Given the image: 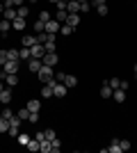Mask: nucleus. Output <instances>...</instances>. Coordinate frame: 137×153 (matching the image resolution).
I'll list each match as a JSON object with an SVG mask.
<instances>
[{"label":"nucleus","mask_w":137,"mask_h":153,"mask_svg":"<svg viewBox=\"0 0 137 153\" xmlns=\"http://www.w3.org/2000/svg\"><path fill=\"white\" fill-rule=\"evenodd\" d=\"M53 78H55V73H53V66H46V64H41V69H39V80L41 82H50Z\"/></svg>","instance_id":"obj_1"},{"label":"nucleus","mask_w":137,"mask_h":153,"mask_svg":"<svg viewBox=\"0 0 137 153\" xmlns=\"http://www.w3.org/2000/svg\"><path fill=\"white\" fill-rule=\"evenodd\" d=\"M2 71L5 73H19V59H7L2 64Z\"/></svg>","instance_id":"obj_2"},{"label":"nucleus","mask_w":137,"mask_h":153,"mask_svg":"<svg viewBox=\"0 0 137 153\" xmlns=\"http://www.w3.org/2000/svg\"><path fill=\"white\" fill-rule=\"evenodd\" d=\"M66 91H69V87H66L64 82H57L55 87H53V96H57V98H64Z\"/></svg>","instance_id":"obj_3"},{"label":"nucleus","mask_w":137,"mask_h":153,"mask_svg":"<svg viewBox=\"0 0 137 153\" xmlns=\"http://www.w3.org/2000/svg\"><path fill=\"white\" fill-rule=\"evenodd\" d=\"M105 153H124V149H121V140H112L110 146H105L103 149Z\"/></svg>","instance_id":"obj_4"},{"label":"nucleus","mask_w":137,"mask_h":153,"mask_svg":"<svg viewBox=\"0 0 137 153\" xmlns=\"http://www.w3.org/2000/svg\"><path fill=\"white\" fill-rule=\"evenodd\" d=\"M41 59H37V57H30L27 59V69H30V73H39V69H41Z\"/></svg>","instance_id":"obj_5"},{"label":"nucleus","mask_w":137,"mask_h":153,"mask_svg":"<svg viewBox=\"0 0 137 153\" xmlns=\"http://www.w3.org/2000/svg\"><path fill=\"white\" fill-rule=\"evenodd\" d=\"M41 62H44L46 66H55V64L59 62V57H57V55H55V53H46L44 57H41Z\"/></svg>","instance_id":"obj_6"},{"label":"nucleus","mask_w":137,"mask_h":153,"mask_svg":"<svg viewBox=\"0 0 137 153\" xmlns=\"http://www.w3.org/2000/svg\"><path fill=\"white\" fill-rule=\"evenodd\" d=\"M59 25H62V23H57L55 19H50L48 23H46V30H44V32H48V34H57V32H59Z\"/></svg>","instance_id":"obj_7"},{"label":"nucleus","mask_w":137,"mask_h":153,"mask_svg":"<svg viewBox=\"0 0 137 153\" xmlns=\"http://www.w3.org/2000/svg\"><path fill=\"white\" fill-rule=\"evenodd\" d=\"M44 55H46V48H44V44H34V46H32V57L41 59Z\"/></svg>","instance_id":"obj_8"},{"label":"nucleus","mask_w":137,"mask_h":153,"mask_svg":"<svg viewBox=\"0 0 137 153\" xmlns=\"http://www.w3.org/2000/svg\"><path fill=\"white\" fill-rule=\"evenodd\" d=\"M25 108L30 110V112H39V110H41V101H39V98H30Z\"/></svg>","instance_id":"obj_9"},{"label":"nucleus","mask_w":137,"mask_h":153,"mask_svg":"<svg viewBox=\"0 0 137 153\" xmlns=\"http://www.w3.org/2000/svg\"><path fill=\"white\" fill-rule=\"evenodd\" d=\"M2 16H5L7 21H14L16 16H19V12H16V7H5V12H2Z\"/></svg>","instance_id":"obj_10"},{"label":"nucleus","mask_w":137,"mask_h":153,"mask_svg":"<svg viewBox=\"0 0 137 153\" xmlns=\"http://www.w3.org/2000/svg\"><path fill=\"white\" fill-rule=\"evenodd\" d=\"M66 12H69V14H80V2H78V0H69Z\"/></svg>","instance_id":"obj_11"},{"label":"nucleus","mask_w":137,"mask_h":153,"mask_svg":"<svg viewBox=\"0 0 137 153\" xmlns=\"http://www.w3.org/2000/svg\"><path fill=\"white\" fill-rule=\"evenodd\" d=\"M44 48H46V53H55V51H57V46H55V34L48 37V41L44 44Z\"/></svg>","instance_id":"obj_12"},{"label":"nucleus","mask_w":137,"mask_h":153,"mask_svg":"<svg viewBox=\"0 0 137 153\" xmlns=\"http://www.w3.org/2000/svg\"><path fill=\"white\" fill-rule=\"evenodd\" d=\"M64 85L69 87V89H73V87L78 85V78L73 76V73H66V76H64Z\"/></svg>","instance_id":"obj_13"},{"label":"nucleus","mask_w":137,"mask_h":153,"mask_svg":"<svg viewBox=\"0 0 137 153\" xmlns=\"http://www.w3.org/2000/svg\"><path fill=\"white\" fill-rule=\"evenodd\" d=\"M9 101H12V89H7V87H5V89L0 91V103H2V105H7Z\"/></svg>","instance_id":"obj_14"},{"label":"nucleus","mask_w":137,"mask_h":153,"mask_svg":"<svg viewBox=\"0 0 137 153\" xmlns=\"http://www.w3.org/2000/svg\"><path fill=\"white\" fill-rule=\"evenodd\" d=\"M12 27H14V30H19V32H23V30H25V19H19V16H16V19L12 21Z\"/></svg>","instance_id":"obj_15"},{"label":"nucleus","mask_w":137,"mask_h":153,"mask_svg":"<svg viewBox=\"0 0 137 153\" xmlns=\"http://www.w3.org/2000/svg\"><path fill=\"white\" fill-rule=\"evenodd\" d=\"M5 82L9 85V87H16V85H19V76H16V73H7V76H5Z\"/></svg>","instance_id":"obj_16"},{"label":"nucleus","mask_w":137,"mask_h":153,"mask_svg":"<svg viewBox=\"0 0 137 153\" xmlns=\"http://www.w3.org/2000/svg\"><path fill=\"white\" fill-rule=\"evenodd\" d=\"M112 98H114L117 103H124L126 101V91L124 89H114V91H112Z\"/></svg>","instance_id":"obj_17"},{"label":"nucleus","mask_w":137,"mask_h":153,"mask_svg":"<svg viewBox=\"0 0 137 153\" xmlns=\"http://www.w3.org/2000/svg\"><path fill=\"white\" fill-rule=\"evenodd\" d=\"M66 23H69V25H73V27H78V23H80V14H69V16H66Z\"/></svg>","instance_id":"obj_18"},{"label":"nucleus","mask_w":137,"mask_h":153,"mask_svg":"<svg viewBox=\"0 0 137 153\" xmlns=\"http://www.w3.org/2000/svg\"><path fill=\"white\" fill-rule=\"evenodd\" d=\"M19 57H21V59H30V57H32V48H27V46H23V48L19 51Z\"/></svg>","instance_id":"obj_19"},{"label":"nucleus","mask_w":137,"mask_h":153,"mask_svg":"<svg viewBox=\"0 0 137 153\" xmlns=\"http://www.w3.org/2000/svg\"><path fill=\"white\" fill-rule=\"evenodd\" d=\"M73 30H76V27H73V25H69V23H62V25H59V32H62L64 37H69V34H73Z\"/></svg>","instance_id":"obj_20"},{"label":"nucleus","mask_w":137,"mask_h":153,"mask_svg":"<svg viewBox=\"0 0 137 153\" xmlns=\"http://www.w3.org/2000/svg\"><path fill=\"white\" fill-rule=\"evenodd\" d=\"M112 91H114V89H112V87H110L107 82H105L103 87H101V96H103V98H112Z\"/></svg>","instance_id":"obj_21"},{"label":"nucleus","mask_w":137,"mask_h":153,"mask_svg":"<svg viewBox=\"0 0 137 153\" xmlns=\"http://www.w3.org/2000/svg\"><path fill=\"white\" fill-rule=\"evenodd\" d=\"M9 27H12V21L0 19V32H2V34H7V32H9Z\"/></svg>","instance_id":"obj_22"},{"label":"nucleus","mask_w":137,"mask_h":153,"mask_svg":"<svg viewBox=\"0 0 137 153\" xmlns=\"http://www.w3.org/2000/svg\"><path fill=\"white\" fill-rule=\"evenodd\" d=\"M34 44H37V37H32V34H27V37H23V46H27V48H32Z\"/></svg>","instance_id":"obj_23"},{"label":"nucleus","mask_w":137,"mask_h":153,"mask_svg":"<svg viewBox=\"0 0 137 153\" xmlns=\"http://www.w3.org/2000/svg\"><path fill=\"white\" fill-rule=\"evenodd\" d=\"M16 140H19V144H23V146H27V142L32 140V137H30V135H27V133H19V137H16Z\"/></svg>","instance_id":"obj_24"},{"label":"nucleus","mask_w":137,"mask_h":153,"mask_svg":"<svg viewBox=\"0 0 137 153\" xmlns=\"http://www.w3.org/2000/svg\"><path fill=\"white\" fill-rule=\"evenodd\" d=\"M16 117H19L21 121H27V117H30V110H27V108H23V110H19V112H16Z\"/></svg>","instance_id":"obj_25"},{"label":"nucleus","mask_w":137,"mask_h":153,"mask_svg":"<svg viewBox=\"0 0 137 153\" xmlns=\"http://www.w3.org/2000/svg\"><path fill=\"white\" fill-rule=\"evenodd\" d=\"M53 96V87L50 85H44V89H41V98H50Z\"/></svg>","instance_id":"obj_26"},{"label":"nucleus","mask_w":137,"mask_h":153,"mask_svg":"<svg viewBox=\"0 0 137 153\" xmlns=\"http://www.w3.org/2000/svg\"><path fill=\"white\" fill-rule=\"evenodd\" d=\"M66 16H69V12H59V9H57V14H55V21H57V23H66Z\"/></svg>","instance_id":"obj_27"},{"label":"nucleus","mask_w":137,"mask_h":153,"mask_svg":"<svg viewBox=\"0 0 137 153\" xmlns=\"http://www.w3.org/2000/svg\"><path fill=\"white\" fill-rule=\"evenodd\" d=\"M16 12H19V19H25L27 14H30V9H27L25 5H21V7H16Z\"/></svg>","instance_id":"obj_28"},{"label":"nucleus","mask_w":137,"mask_h":153,"mask_svg":"<svg viewBox=\"0 0 137 153\" xmlns=\"http://www.w3.org/2000/svg\"><path fill=\"white\" fill-rule=\"evenodd\" d=\"M50 149H53V153H57L59 149H62V142H59L57 137H55V140H50Z\"/></svg>","instance_id":"obj_29"},{"label":"nucleus","mask_w":137,"mask_h":153,"mask_svg":"<svg viewBox=\"0 0 137 153\" xmlns=\"http://www.w3.org/2000/svg\"><path fill=\"white\" fill-rule=\"evenodd\" d=\"M21 123H23V121H21V119H19L16 114H14L12 119H9V128H21Z\"/></svg>","instance_id":"obj_30"},{"label":"nucleus","mask_w":137,"mask_h":153,"mask_svg":"<svg viewBox=\"0 0 137 153\" xmlns=\"http://www.w3.org/2000/svg\"><path fill=\"white\" fill-rule=\"evenodd\" d=\"M9 130V119H2L0 117V133H7Z\"/></svg>","instance_id":"obj_31"},{"label":"nucleus","mask_w":137,"mask_h":153,"mask_svg":"<svg viewBox=\"0 0 137 153\" xmlns=\"http://www.w3.org/2000/svg\"><path fill=\"white\" fill-rule=\"evenodd\" d=\"M44 30H46V23H44V21H37V23H34V32H37V34H41Z\"/></svg>","instance_id":"obj_32"},{"label":"nucleus","mask_w":137,"mask_h":153,"mask_svg":"<svg viewBox=\"0 0 137 153\" xmlns=\"http://www.w3.org/2000/svg\"><path fill=\"white\" fill-rule=\"evenodd\" d=\"M107 85H110L112 89H119V87H121V80H119V78H112V80H107Z\"/></svg>","instance_id":"obj_33"},{"label":"nucleus","mask_w":137,"mask_h":153,"mask_svg":"<svg viewBox=\"0 0 137 153\" xmlns=\"http://www.w3.org/2000/svg\"><path fill=\"white\" fill-rule=\"evenodd\" d=\"M27 149L30 151H39V140H30L27 142Z\"/></svg>","instance_id":"obj_34"},{"label":"nucleus","mask_w":137,"mask_h":153,"mask_svg":"<svg viewBox=\"0 0 137 153\" xmlns=\"http://www.w3.org/2000/svg\"><path fill=\"white\" fill-rule=\"evenodd\" d=\"M0 117H2V119H12L14 117V112L9 108H5V110H0Z\"/></svg>","instance_id":"obj_35"},{"label":"nucleus","mask_w":137,"mask_h":153,"mask_svg":"<svg viewBox=\"0 0 137 153\" xmlns=\"http://www.w3.org/2000/svg\"><path fill=\"white\" fill-rule=\"evenodd\" d=\"M7 59H21V57H19V51H16V48L7 51Z\"/></svg>","instance_id":"obj_36"},{"label":"nucleus","mask_w":137,"mask_h":153,"mask_svg":"<svg viewBox=\"0 0 137 153\" xmlns=\"http://www.w3.org/2000/svg\"><path fill=\"white\" fill-rule=\"evenodd\" d=\"M27 121H30V123H39V112H30Z\"/></svg>","instance_id":"obj_37"},{"label":"nucleus","mask_w":137,"mask_h":153,"mask_svg":"<svg viewBox=\"0 0 137 153\" xmlns=\"http://www.w3.org/2000/svg\"><path fill=\"white\" fill-rule=\"evenodd\" d=\"M50 19H53V16H50L48 12H41V14H39V21H44V23H48Z\"/></svg>","instance_id":"obj_38"},{"label":"nucleus","mask_w":137,"mask_h":153,"mask_svg":"<svg viewBox=\"0 0 137 153\" xmlns=\"http://www.w3.org/2000/svg\"><path fill=\"white\" fill-rule=\"evenodd\" d=\"M46 133V140H55V137H57V135H55V130H53V128H48V130H44Z\"/></svg>","instance_id":"obj_39"},{"label":"nucleus","mask_w":137,"mask_h":153,"mask_svg":"<svg viewBox=\"0 0 137 153\" xmlns=\"http://www.w3.org/2000/svg\"><path fill=\"white\" fill-rule=\"evenodd\" d=\"M66 5H69V2H64V0H59V2H57L55 7H57L59 12H66Z\"/></svg>","instance_id":"obj_40"},{"label":"nucleus","mask_w":137,"mask_h":153,"mask_svg":"<svg viewBox=\"0 0 137 153\" xmlns=\"http://www.w3.org/2000/svg\"><path fill=\"white\" fill-rule=\"evenodd\" d=\"M96 9H98L101 16H107V5H101V7H96Z\"/></svg>","instance_id":"obj_41"},{"label":"nucleus","mask_w":137,"mask_h":153,"mask_svg":"<svg viewBox=\"0 0 137 153\" xmlns=\"http://www.w3.org/2000/svg\"><path fill=\"white\" fill-rule=\"evenodd\" d=\"M7 62V51H0V66Z\"/></svg>","instance_id":"obj_42"},{"label":"nucleus","mask_w":137,"mask_h":153,"mask_svg":"<svg viewBox=\"0 0 137 153\" xmlns=\"http://www.w3.org/2000/svg\"><path fill=\"white\" fill-rule=\"evenodd\" d=\"M121 149H124V151H128V149H130V142H128V140H121Z\"/></svg>","instance_id":"obj_43"},{"label":"nucleus","mask_w":137,"mask_h":153,"mask_svg":"<svg viewBox=\"0 0 137 153\" xmlns=\"http://www.w3.org/2000/svg\"><path fill=\"white\" fill-rule=\"evenodd\" d=\"M80 12H89V2H80Z\"/></svg>","instance_id":"obj_44"},{"label":"nucleus","mask_w":137,"mask_h":153,"mask_svg":"<svg viewBox=\"0 0 137 153\" xmlns=\"http://www.w3.org/2000/svg\"><path fill=\"white\" fill-rule=\"evenodd\" d=\"M64 76H66V73H57V76H55V80H57V82H64Z\"/></svg>","instance_id":"obj_45"},{"label":"nucleus","mask_w":137,"mask_h":153,"mask_svg":"<svg viewBox=\"0 0 137 153\" xmlns=\"http://www.w3.org/2000/svg\"><path fill=\"white\" fill-rule=\"evenodd\" d=\"M34 140H39V142L46 140V133H37V135H34Z\"/></svg>","instance_id":"obj_46"},{"label":"nucleus","mask_w":137,"mask_h":153,"mask_svg":"<svg viewBox=\"0 0 137 153\" xmlns=\"http://www.w3.org/2000/svg\"><path fill=\"white\" fill-rule=\"evenodd\" d=\"M94 2V7H101V5H105V0H91Z\"/></svg>","instance_id":"obj_47"},{"label":"nucleus","mask_w":137,"mask_h":153,"mask_svg":"<svg viewBox=\"0 0 137 153\" xmlns=\"http://www.w3.org/2000/svg\"><path fill=\"white\" fill-rule=\"evenodd\" d=\"M133 71H135V78H137V64H135V66H133Z\"/></svg>","instance_id":"obj_48"},{"label":"nucleus","mask_w":137,"mask_h":153,"mask_svg":"<svg viewBox=\"0 0 137 153\" xmlns=\"http://www.w3.org/2000/svg\"><path fill=\"white\" fill-rule=\"evenodd\" d=\"M2 89H5V85H2V80H0V91H2Z\"/></svg>","instance_id":"obj_49"},{"label":"nucleus","mask_w":137,"mask_h":153,"mask_svg":"<svg viewBox=\"0 0 137 153\" xmlns=\"http://www.w3.org/2000/svg\"><path fill=\"white\" fill-rule=\"evenodd\" d=\"M50 2H53V5H57V2H59V0H50Z\"/></svg>","instance_id":"obj_50"},{"label":"nucleus","mask_w":137,"mask_h":153,"mask_svg":"<svg viewBox=\"0 0 137 153\" xmlns=\"http://www.w3.org/2000/svg\"><path fill=\"white\" fill-rule=\"evenodd\" d=\"M78 2H87V0H78Z\"/></svg>","instance_id":"obj_51"},{"label":"nucleus","mask_w":137,"mask_h":153,"mask_svg":"<svg viewBox=\"0 0 137 153\" xmlns=\"http://www.w3.org/2000/svg\"><path fill=\"white\" fill-rule=\"evenodd\" d=\"M64 2H69V0H64Z\"/></svg>","instance_id":"obj_52"},{"label":"nucleus","mask_w":137,"mask_h":153,"mask_svg":"<svg viewBox=\"0 0 137 153\" xmlns=\"http://www.w3.org/2000/svg\"><path fill=\"white\" fill-rule=\"evenodd\" d=\"M32 2H37V0H32Z\"/></svg>","instance_id":"obj_53"}]
</instances>
